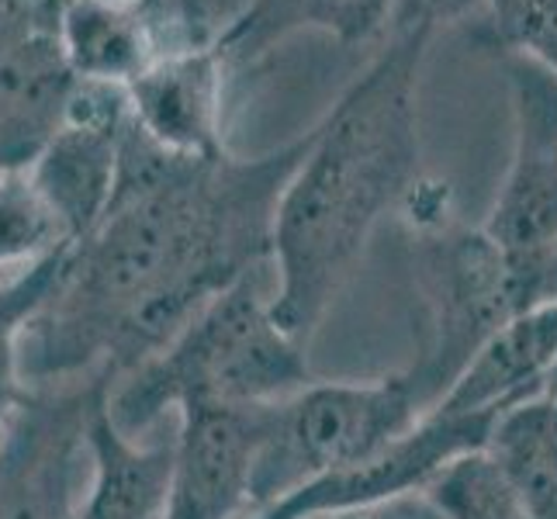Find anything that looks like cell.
<instances>
[{
	"mask_svg": "<svg viewBox=\"0 0 557 519\" xmlns=\"http://www.w3.org/2000/svg\"><path fill=\"white\" fill-rule=\"evenodd\" d=\"M111 381L25 384L0 433V519H81L90 416Z\"/></svg>",
	"mask_w": 557,
	"mask_h": 519,
	"instance_id": "obj_6",
	"label": "cell"
},
{
	"mask_svg": "<svg viewBox=\"0 0 557 519\" xmlns=\"http://www.w3.org/2000/svg\"><path fill=\"white\" fill-rule=\"evenodd\" d=\"M412 243L422 316L416 357L401 374L430 412L474 354L503 325L541 309L544 298L527 263L498 249L482 228H465L444 215L412 225Z\"/></svg>",
	"mask_w": 557,
	"mask_h": 519,
	"instance_id": "obj_4",
	"label": "cell"
},
{
	"mask_svg": "<svg viewBox=\"0 0 557 519\" xmlns=\"http://www.w3.org/2000/svg\"><path fill=\"white\" fill-rule=\"evenodd\" d=\"M225 73L222 52L211 42L160 52L125 84L132 122L174 152H222Z\"/></svg>",
	"mask_w": 557,
	"mask_h": 519,
	"instance_id": "obj_11",
	"label": "cell"
},
{
	"mask_svg": "<svg viewBox=\"0 0 557 519\" xmlns=\"http://www.w3.org/2000/svg\"><path fill=\"white\" fill-rule=\"evenodd\" d=\"M426 32L388 35L312 128L284 184L271 233V305L298 343L350 281L377 225L406 208L419 177V70Z\"/></svg>",
	"mask_w": 557,
	"mask_h": 519,
	"instance_id": "obj_2",
	"label": "cell"
},
{
	"mask_svg": "<svg viewBox=\"0 0 557 519\" xmlns=\"http://www.w3.org/2000/svg\"><path fill=\"white\" fill-rule=\"evenodd\" d=\"M495 412L465 409L460 401L444 398L398 440L392 450L374 457L371 465L319 478L277 503L253 509V519H325L363 512L401 495L422 492L454 460L482 454L495 427Z\"/></svg>",
	"mask_w": 557,
	"mask_h": 519,
	"instance_id": "obj_7",
	"label": "cell"
},
{
	"mask_svg": "<svg viewBox=\"0 0 557 519\" xmlns=\"http://www.w3.org/2000/svg\"><path fill=\"white\" fill-rule=\"evenodd\" d=\"M73 76L55 32H32L0 52V173L22 170L63 122Z\"/></svg>",
	"mask_w": 557,
	"mask_h": 519,
	"instance_id": "obj_12",
	"label": "cell"
},
{
	"mask_svg": "<svg viewBox=\"0 0 557 519\" xmlns=\"http://www.w3.org/2000/svg\"><path fill=\"white\" fill-rule=\"evenodd\" d=\"M52 32L73 81L125 87L163 52L136 0H60Z\"/></svg>",
	"mask_w": 557,
	"mask_h": 519,
	"instance_id": "obj_14",
	"label": "cell"
},
{
	"mask_svg": "<svg viewBox=\"0 0 557 519\" xmlns=\"http://www.w3.org/2000/svg\"><path fill=\"white\" fill-rule=\"evenodd\" d=\"M70 249V246H66ZM66 249L52 254L46 260H35L22 271H0V433L22 398V368H17V346H22V330L32 319V312L42 305L49 287L63 267Z\"/></svg>",
	"mask_w": 557,
	"mask_h": 519,
	"instance_id": "obj_18",
	"label": "cell"
},
{
	"mask_svg": "<svg viewBox=\"0 0 557 519\" xmlns=\"http://www.w3.org/2000/svg\"><path fill=\"white\" fill-rule=\"evenodd\" d=\"M388 14L392 0H246L233 22L211 35V46L233 70L257 63L298 32H322L343 46H363L388 28Z\"/></svg>",
	"mask_w": 557,
	"mask_h": 519,
	"instance_id": "obj_13",
	"label": "cell"
},
{
	"mask_svg": "<svg viewBox=\"0 0 557 519\" xmlns=\"http://www.w3.org/2000/svg\"><path fill=\"white\" fill-rule=\"evenodd\" d=\"M550 384H557V374H554V378H550Z\"/></svg>",
	"mask_w": 557,
	"mask_h": 519,
	"instance_id": "obj_22",
	"label": "cell"
},
{
	"mask_svg": "<svg viewBox=\"0 0 557 519\" xmlns=\"http://www.w3.org/2000/svg\"><path fill=\"white\" fill-rule=\"evenodd\" d=\"M66 246L63 228L32 184L28 170L0 173V271H22Z\"/></svg>",
	"mask_w": 557,
	"mask_h": 519,
	"instance_id": "obj_17",
	"label": "cell"
},
{
	"mask_svg": "<svg viewBox=\"0 0 557 519\" xmlns=\"http://www.w3.org/2000/svg\"><path fill=\"white\" fill-rule=\"evenodd\" d=\"M312 128L274 152H174L132 122L104 215L63 257L17 346L22 384L114 381L271 263L274 211Z\"/></svg>",
	"mask_w": 557,
	"mask_h": 519,
	"instance_id": "obj_1",
	"label": "cell"
},
{
	"mask_svg": "<svg viewBox=\"0 0 557 519\" xmlns=\"http://www.w3.org/2000/svg\"><path fill=\"white\" fill-rule=\"evenodd\" d=\"M426 416L401 371L371 381H312L274 406L253 471L249 512L319 478L354 471L392 450Z\"/></svg>",
	"mask_w": 557,
	"mask_h": 519,
	"instance_id": "obj_5",
	"label": "cell"
},
{
	"mask_svg": "<svg viewBox=\"0 0 557 519\" xmlns=\"http://www.w3.org/2000/svg\"><path fill=\"white\" fill-rule=\"evenodd\" d=\"M419 495L440 519H516L509 495L485 454L454 460Z\"/></svg>",
	"mask_w": 557,
	"mask_h": 519,
	"instance_id": "obj_19",
	"label": "cell"
},
{
	"mask_svg": "<svg viewBox=\"0 0 557 519\" xmlns=\"http://www.w3.org/2000/svg\"><path fill=\"white\" fill-rule=\"evenodd\" d=\"M512 160L482 233L509 257L557 246V73L523 52H503Z\"/></svg>",
	"mask_w": 557,
	"mask_h": 519,
	"instance_id": "obj_8",
	"label": "cell"
},
{
	"mask_svg": "<svg viewBox=\"0 0 557 519\" xmlns=\"http://www.w3.org/2000/svg\"><path fill=\"white\" fill-rule=\"evenodd\" d=\"M488 0H392L388 14V35H409V32H426L436 35L447 25H460L468 17L482 14Z\"/></svg>",
	"mask_w": 557,
	"mask_h": 519,
	"instance_id": "obj_21",
	"label": "cell"
},
{
	"mask_svg": "<svg viewBox=\"0 0 557 519\" xmlns=\"http://www.w3.org/2000/svg\"><path fill=\"white\" fill-rule=\"evenodd\" d=\"M128 125V94L119 84L73 81L63 122L25 166L38 195L60 222L66 243H81L104 215L122 132Z\"/></svg>",
	"mask_w": 557,
	"mask_h": 519,
	"instance_id": "obj_9",
	"label": "cell"
},
{
	"mask_svg": "<svg viewBox=\"0 0 557 519\" xmlns=\"http://www.w3.org/2000/svg\"><path fill=\"white\" fill-rule=\"evenodd\" d=\"M309 346L271 305V263L211 298L157 354L111 381L104 409L125 436L146 440L187 406H274L312 384Z\"/></svg>",
	"mask_w": 557,
	"mask_h": 519,
	"instance_id": "obj_3",
	"label": "cell"
},
{
	"mask_svg": "<svg viewBox=\"0 0 557 519\" xmlns=\"http://www.w3.org/2000/svg\"><path fill=\"white\" fill-rule=\"evenodd\" d=\"M482 454L516 519H557V384L498 416Z\"/></svg>",
	"mask_w": 557,
	"mask_h": 519,
	"instance_id": "obj_16",
	"label": "cell"
},
{
	"mask_svg": "<svg viewBox=\"0 0 557 519\" xmlns=\"http://www.w3.org/2000/svg\"><path fill=\"white\" fill-rule=\"evenodd\" d=\"M108 395L90 416V482L81 519H160L170 436H125L104 409Z\"/></svg>",
	"mask_w": 557,
	"mask_h": 519,
	"instance_id": "obj_15",
	"label": "cell"
},
{
	"mask_svg": "<svg viewBox=\"0 0 557 519\" xmlns=\"http://www.w3.org/2000/svg\"><path fill=\"white\" fill-rule=\"evenodd\" d=\"M136 4L146 11L163 52L211 42L208 0H136Z\"/></svg>",
	"mask_w": 557,
	"mask_h": 519,
	"instance_id": "obj_20",
	"label": "cell"
},
{
	"mask_svg": "<svg viewBox=\"0 0 557 519\" xmlns=\"http://www.w3.org/2000/svg\"><path fill=\"white\" fill-rule=\"evenodd\" d=\"M274 406L181 409L160 519H239L249 509Z\"/></svg>",
	"mask_w": 557,
	"mask_h": 519,
	"instance_id": "obj_10",
	"label": "cell"
}]
</instances>
